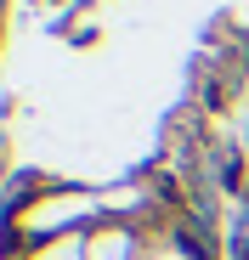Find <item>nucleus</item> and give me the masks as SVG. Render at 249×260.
Returning a JSON list of instances; mask_svg holds the SVG:
<instances>
[{"label":"nucleus","mask_w":249,"mask_h":260,"mask_svg":"<svg viewBox=\"0 0 249 260\" xmlns=\"http://www.w3.org/2000/svg\"><path fill=\"white\" fill-rule=\"evenodd\" d=\"M102 204L91 198V192H79V187H51V192H40V198H28V204H17L12 209V226H17V238L23 243H51L57 232H91L97 221H102Z\"/></svg>","instance_id":"f257e3e1"},{"label":"nucleus","mask_w":249,"mask_h":260,"mask_svg":"<svg viewBox=\"0 0 249 260\" xmlns=\"http://www.w3.org/2000/svg\"><path fill=\"white\" fill-rule=\"evenodd\" d=\"M79 254L85 260H142L147 254V232L124 215H102L91 232H79Z\"/></svg>","instance_id":"f03ea898"}]
</instances>
